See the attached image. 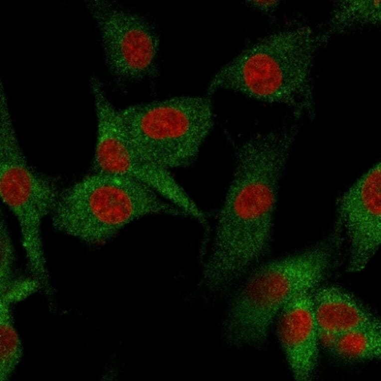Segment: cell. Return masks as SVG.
Returning a JSON list of instances; mask_svg holds the SVG:
<instances>
[{
	"label": "cell",
	"mask_w": 381,
	"mask_h": 381,
	"mask_svg": "<svg viewBox=\"0 0 381 381\" xmlns=\"http://www.w3.org/2000/svg\"><path fill=\"white\" fill-rule=\"evenodd\" d=\"M323 44L320 32L295 24L265 36L243 50L213 76L207 89L233 91L269 103L285 104L297 117L313 119L314 55Z\"/></svg>",
	"instance_id": "cell-1"
},
{
	"label": "cell",
	"mask_w": 381,
	"mask_h": 381,
	"mask_svg": "<svg viewBox=\"0 0 381 381\" xmlns=\"http://www.w3.org/2000/svg\"><path fill=\"white\" fill-rule=\"evenodd\" d=\"M279 178L250 165L235 170L218 214L213 240L203 268L211 291H223L257 266L268 251Z\"/></svg>",
	"instance_id": "cell-2"
},
{
	"label": "cell",
	"mask_w": 381,
	"mask_h": 381,
	"mask_svg": "<svg viewBox=\"0 0 381 381\" xmlns=\"http://www.w3.org/2000/svg\"><path fill=\"white\" fill-rule=\"evenodd\" d=\"M341 244L331 235L304 250L257 265L236 291L223 320L239 342L259 346L284 306L322 285L339 258Z\"/></svg>",
	"instance_id": "cell-3"
},
{
	"label": "cell",
	"mask_w": 381,
	"mask_h": 381,
	"mask_svg": "<svg viewBox=\"0 0 381 381\" xmlns=\"http://www.w3.org/2000/svg\"><path fill=\"white\" fill-rule=\"evenodd\" d=\"M161 197L136 180L95 173L59 193L52 224L85 242L101 244L145 216H186Z\"/></svg>",
	"instance_id": "cell-4"
},
{
	"label": "cell",
	"mask_w": 381,
	"mask_h": 381,
	"mask_svg": "<svg viewBox=\"0 0 381 381\" xmlns=\"http://www.w3.org/2000/svg\"><path fill=\"white\" fill-rule=\"evenodd\" d=\"M118 110L135 145L168 170L193 163L213 125L212 106L206 97H176Z\"/></svg>",
	"instance_id": "cell-5"
},
{
	"label": "cell",
	"mask_w": 381,
	"mask_h": 381,
	"mask_svg": "<svg viewBox=\"0 0 381 381\" xmlns=\"http://www.w3.org/2000/svg\"><path fill=\"white\" fill-rule=\"evenodd\" d=\"M97 120L93 160L95 173L140 182L198 222L205 215L166 169L146 156L135 145L118 113L108 100L101 82L90 83Z\"/></svg>",
	"instance_id": "cell-6"
},
{
	"label": "cell",
	"mask_w": 381,
	"mask_h": 381,
	"mask_svg": "<svg viewBox=\"0 0 381 381\" xmlns=\"http://www.w3.org/2000/svg\"><path fill=\"white\" fill-rule=\"evenodd\" d=\"M96 22L111 73L123 81L142 80L155 71L159 41L142 16L108 0L87 1Z\"/></svg>",
	"instance_id": "cell-7"
},
{
	"label": "cell",
	"mask_w": 381,
	"mask_h": 381,
	"mask_svg": "<svg viewBox=\"0 0 381 381\" xmlns=\"http://www.w3.org/2000/svg\"><path fill=\"white\" fill-rule=\"evenodd\" d=\"M381 163L373 166L339 198L335 229L348 244V269L363 270L381 242Z\"/></svg>",
	"instance_id": "cell-8"
},
{
	"label": "cell",
	"mask_w": 381,
	"mask_h": 381,
	"mask_svg": "<svg viewBox=\"0 0 381 381\" xmlns=\"http://www.w3.org/2000/svg\"><path fill=\"white\" fill-rule=\"evenodd\" d=\"M312 292L292 298L279 315L277 334L294 379L311 380L318 359L319 340Z\"/></svg>",
	"instance_id": "cell-9"
},
{
	"label": "cell",
	"mask_w": 381,
	"mask_h": 381,
	"mask_svg": "<svg viewBox=\"0 0 381 381\" xmlns=\"http://www.w3.org/2000/svg\"><path fill=\"white\" fill-rule=\"evenodd\" d=\"M319 336L333 339L357 328L381 327L369 309L347 290L334 285H321L312 293Z\"/></svg>",
	"instance_id": "cell-10"
},
{
	"label": "cell",
	"mask_w": 381,
	"mask_h": 381,
	"mask_svg": "<svg viewBox=\"0 0 381 381\" xmlns=\"http://www.w3.org/2000/svg\"><path fill=\"white\" fill-rule=\"evenodd\" d=\"M381 0H337L326 29L321 32L323 44L334 35L380 24Z\"/></svg>",
	"instance_id": "cell-11"
},
{
	"label": "cell",
	"mask_w": 381,
	"mask_h": 381,
	"mask_svg": "<svg viewBox=\"0 0 381 381\" xmlns=\"http://www.w3.org/2000/svg\"><path fill=\"white\" fill-rule=\"evenodd\" d=\"M328 350L347 361L378 360L381 358V327L360 328L341 333Z\"/></svg>",
	"instance_id": "cell-12"
},
{
	"label": "cell",
	"mask_w": 381,
	"mask_h": 381,
	"mask_svg": "<svg viewBox=\"0 0 381 381\" xmlns=\"http://www.w3.org/2000/svg\"><path fill=\"white\" fill-rule=\"evenodd\" d=\"M247 3L250 6L265 12H272L280 4L279 0H249Z\"/></svg>",
	"instance_id": "cell-13"
}]
</instances>
